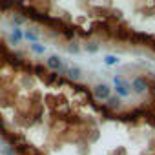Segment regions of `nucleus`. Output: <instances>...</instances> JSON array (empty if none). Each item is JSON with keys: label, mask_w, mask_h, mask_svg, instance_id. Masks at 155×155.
I'll return each mask as SVG.
<instances>
[{"label": "nucleus", "mask_w": 155, "mask_h": 155, "mask_svg": "<svg viewBox=\"0 0 155 155\" xmlns=\"http://www.w3.org/2000/svg\"><path fill=\"white\" fill-rule=\"evenodd\" d=\"M115 93L119 99H128L131 95V90H130V81H126L122 75H115Z\"/></svg>", "instance_id": "f257e3e1"}, {"label": "nucleus", "mask_w": 155, "mask_h": 155, "mask_svg": "<svg viewBox=\"0 0 155 155\" xmlns=\"http://www.w3.org/2000/svg\"><path fill=\"white\" fill-rule=\"evenodd\" d=\"M130 90H131V93H137V95H142L146 90H150V84L146 81V77H142V75L133 77L131 82H130Z\"/></svg>", "instance_id": "f03ea898"}, {"label": "nucleus", "mask_w": 155, "mask_h": 155, "mask_svg": "<svg viewBox=\"0 0 155 155\" xmlns=\"http://www.w3.org/2000/svg\"><path fill=\"white\" fill-rule=\"evenodd\" d=\"M91 95H93L97 101H104V102H106V101L111 97V88H110L108 84H97V86H93Z\"/></svg>", "instance_id": "7ed1b4c3"}, {"label": "nucleus", "mask_w": 155, "mask_h": 155, "mask_svg": "<svg viewBox=\"0 0 155 155\" xmlns=\"http://www.w3.org/2000/svg\"><path fill=\"white\" fill-rule=\"evenodd\" d=\"M48 68H49V71H53V73H64V71H66L64 62H62L60 57H57V55H51V57L48 58Z\"/></svg>", "instance_id": "20e7f679"}, {"label": "nucleus", "mask_w": 155, "mask_h": 155, "mask_svg": "<svg viewBox=\"0 0 155 155\" xmlns=\"http://www.w3.org/2000/svg\"><path fill=\"white\" fill-rule=\"evenodd\" d=\"M71 81H81V77H82V71L81 68H77V66H66V71H64Z\"/></svg>", "instance_id": "39448f33"}, {"label": "nucleus", "mask_w": 155, "mask_h": 155, "mask_svg": "<svg viewBox=\"0 0 155 155\" xmlns=\"http://www.w3.org/2000/svg\"><path fill=\"white\" fill-rule=\"evenodd\" d=\"M22 38H24V33H22V29L15 28V29H13V35H11V40H13V42H18V40H22Z\"/></svg>", "instance_id": "423d86ee"}, {"label": "nucleus", "mask_w": 155, "mask_h": 155, "mask_svg": "<svg viewBox=\"0 0 155 155\" xmlns=\"http://www.w3.org/2000/svg\"><path fill=\"white\" fill-rule=\"evenodd\" d=\"M24 37H26L28 40H31V44H35V42L38 40V33H35V31H26Z\"/></svg>", "instance_id": "0eeeda50"}, {"label": "nucleus", "mask_w": 155, "mask_h": 155, "mask_svg": "<svg viewBox=\"0 0 155 155\" xmlns=\"http://www.w3.org/2000/svg\"><path fill=\"white\" fill-rule=\"evenodd\" d=\"M31 49L37 53V55H42L44 51H46V48L42 46V44H38V42H35V44H31Z\"/></svg>", "instance_id": "6e6552de"}, {"label": "nucleus", "mask_w": 155, "mask_h": 155, "mask_svg": "<svg viewBox=\"0 0 155 155\" xmlns=\"http://www.w3.org/2000/svg\"><path fill=\"white\" fill-rule=\"evenodd\" d=\"M104 62H106L108 66H115V64L119 62V58L113 57V55H106V57H104Z\"/></svg>", "instance_id": "1a4fd4ad"}, {"label": "nucleus", "mask_w": 155, "mask_h": 155, "mask_svg": "<svg viewBox=\"0 0 155 155\" xmlns=\"http://www.w3.org/2000/svg\"><path fill=\"white\" fill-rule=\"evenodd\" d=\"M11 8H15V2H0V9H2V11L11 9Z\"/></svg>", "instance_id": "9d476101"}, {"label": "nucleus", "mask_w": 155, "mask_h": 155, "mask_svg": "<svg viewBox=\"0 0 155 155\" xmlns=\"http://www.w3.org/2000/svg\"><path fill=\"white\" fill-rule=\"evenodd\" d=\"M86 49L93 53V51H97V49H99V46H97V44H93V42H90V44H86Z\"/></svg>", "instance_id": "9b49d317"}, {"label": "nucleus", "mask_w": 155, "mask_h": 155, "mask_svg": "<svg viewBox=\"0 0 155 155\" xmlns=\"http://www.w3.org/2000/svg\"><path fill=\"white\" fill-rule=\"evenodd\" d=\"M2 153H4V155H15V151H13L11 148H4V150H2Z\"/></svg>", "instance_id": "f8f14e48"}]
</instances>
